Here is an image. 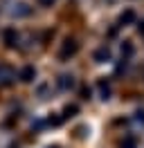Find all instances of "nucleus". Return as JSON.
Wrapping results in <instances>:
<instances>
[{"label":"nucleus","mask_w":144,"mask_h":148,"mask_svg":"<svg viewBox=\"0 0 144 148\" xmlns=\"http://www.w3.org/2000/svg\"><path fill=\"white\" fill-rule=\"evenodd\" d=\"M131 20H133V11H126L122 16V23H131Z\"/></svg>","instance_id":"obj_1"},{"label":"nucleus","mask_w":144,"mask_h":148,"mask_svg":"<svg viewBox=\"0 0 144 148\" xmlns=\"http://www.w3.org/2000/svg\"><path fill=\"white\" fill-rule=\"evenodd\" d=\"M54 0H41V5H52Z\"/></svg>","instance_id":"obj_2"}]
</instances>
